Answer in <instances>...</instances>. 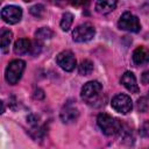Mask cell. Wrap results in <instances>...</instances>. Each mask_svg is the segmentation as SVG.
<instances>
[{"label": "cell", "mask_w": 149, "mask_h": 149, "mask_svg": "<svg viewBox=\"0 0 149 149\" xmlns=\"http://www.w3.org/2000/svg\"><path fill=\"white\" fill-rule=\"evenodd\" d=\"M81 99L90 106H99L101 105V98H102V86L99 81L92 80L87 81L80 91Z\"/></svg>", "instance_id": "6da1fadb"}, {"label": "cell", "mask_w": 149, "mask_h": 149, "mask_svg": "<svg viewBox=\"0 0 149 149\" xmlns=\"http://www.w3.org/2000/svg\"><path fill=\"white\" fill-rule=\"evenodd\" d=\"M97 122L102 133L106 135H114L121 130L120 121L107 113H100L97 118Z\"/></svg>", "instance_id": "7a4b0ae2"}, {"label": "cell", "mask_w": 149, "mask_h": 149, "mask_svg": "<svg viewBox=\"0 0 149 149\" xmlns=\"http://www.w3.org/2000/svg\"><path fill=\"white\" fill-rule=\"evenodd\" d=\"M24 69H26V63L22 59L12 61L6 68V72H5L6 81L10 85H15L21 79Z\"/></svg>", "instance_id": "3957f363"}, {"label": "cell", "mask_w": 149, "mask_h": 149, "mask_svg": "<svg viewBox=\"0 0 149 149\" xmlns=\"http://www.w3.org/2000/svg\"><path fill=\"white\" fill-rule=\"evenodd\" d=\"M118 27L122 30H127L132 33H137L141 29V24H140L137 16H135L130 12H125L120 16L118 21Z\"/></svg>", "instance_id": "277c9868"}, {"label": "cell", "mask_w": 149, "mask_h": 149, "mask_svg": "<svg viewBox=\"0 0 149 149\" xmlns=\"http://www.w3.org/2000/svg\"><path fill=\"white\" fill-rule=\"evenodd\" d=\"M95 35V29L92 24L90 23H84L79 24L78 27L74 28L72 31V38L74 42H87L92 40Z\"/></svg>", "instance_id": "5b68a950"}, {"label": "cell", "mask_w": 149, "mask_h": 149, "mask_svg": "<svg viewBox=\"0 0 149 149\" xmlns=\"http://www.w3.org/2000/svg\"><path fill=\"white\" fill-rule=\"evenodd\" d=\"M111 104H112V107L116 112H119L121 114H127L133 108V102H132L130 97L127 95V94H123V93L116 94L112 99V102Z\"/></svg>", "instance_id": "8992f818"}, {"label": "cell", "mask_w": 149, "mask_h": 149, "mask_svg": "<svg viewBox=\"0 0 149 149\" xmlns=\"http://www.w3.org/2000/svg\"><path fill=\"white\" fill-rule=\"evenodd\" d=\"M56 62H57V64L59 65L61 69H63L64 71H68V72L72 71L76 68V63H77L76 58H74V55L70 50L61 51L56 57Z\"/></svg>", "instance_id": "52a82bcc"}, {"label": "cell", "mask_w": 149, "mask_h": 149, "mask_svg": "<svg viewBox=\"0 0 149 149\" xmlns=\"http://www.w3.org/2000/svg\"><path fill=\"white\" fill-rule=\"evenodd\" d=\"M1 17L5 22H7L9 24H15V23L20 22L21 17H22V9L14 5L6 6L1 10Z\"/></svg>", "instance_id": "ba28073f"}, {"label": "cell", "mask_w": 149, "mask_h": 149, "mask_svg": "<svg viewBox=\"0 0 149 149\" xmlns=\"http://www.w3.org/2000/svg\"><path fill=\"white\" fill-rule=\"evenodd\" d=\"M59 116H61V120L64 122V123H71V122H74L78 116H79V112H78V108L68 102L64 105V107L61 109V113H59Z\"/></svg>", "instance_id": "9c48e42d"}, {"label": "cell", "mask_w": 149, "mask_h": 149, "mask_svg": "<svg viewBox=\"0 0 149 149\" xmlns=\"http://www.w3.org/2000/svg\"><path fill=\"white\" fill-rule=\"evenodd\" d=\"M121 84L128 91H130L132 93H137L140 91L139 85H137V81H136V78H135L134 73L130 72V71H127V72H125L122 74V77H121Z\"/></svg>", "instance_id": "30bf717a"}, {"label": "cell", "mask_w": 149, "mask_h": 149, "mask_svg": "<svg viewBox=\"0 0 149 149\" xmlns=\"http://www.w3.org/2000/svg\"><path fill=\"white\" fill-rule=\"evenodd\" d=\"M133 62L136 65H146L149 63V49L146 47H137L133 52Z\"/></svg>", "instance_id": "8fae6325"}, {"label": "cell", "mask_w": 149, "mask_h": 149, "mask_svg": "<svg viewBox=\"0 0 149 149\" xmlns=\"http://www.w3.org/2000/svg\"><path fill=\"white\" fill-rule=\"evenodd\" d=\"M116 1L111 0H104V1H97L95 2V10L100 14H108L116 7Z\"/></svg>", "instance_id": "7c38bea8"}, {"label": "cell", "mask_w": 149, "mask_h": 149, "mask_svg": "<svg viewBox=\"0 0 149 149\" xmlns=\"http://www.w3.org/2000/svg\"><path fill=\"white\" fill-rule=\"evenodd\" d=\"M31 50V42L28 38H20L14 43V52L16 55H23Z\"/></svg>", "instance_id": "4fadbf2b"}, {"label": "cell", "mask_w": 149, "mask_h": 149, "mask_svg": "<svg viewBox=\"0 0 149 149\" xmlns=\"http://www.w3.org/2000/svg\"><path fill=\"white\" fill-rule=\"evenodd\" d=\"M13 38V33L9 29L2 28L1 29V51L6 54L9 49V44Z\"/></svg>", "instance_id": "5bb4252c"}, {"label": "cell", "mask_w": 149, "mask_h": 149, "mask_svg": "<svg viewBox=\"0 0 149 149\" xmlns=\"http://www.w3.org/2000/svg\"><path fill=\"white\" fill-rule=\"evenodd\" d=\"M78 71H79V74H81V76H88V74H91L92 71H93V63L90 59L81 61V63L79 64Z\"/></svg>", "instance_id": "9a60e30c"}, {"label": "cell", "mask_w": 149, "mask_h": 149, "mask_svg": "<svg viewBox=\"0 0 149 149\" xmlns=\"http://www.w3.org/2000/svg\"><path fill=\"white\" fill-rule=\"evenodd\" d=\"M54 36V31L48 27H42L35 33L36 40H49Z\"/></svg>", "instance_id": "2e32d148"}, {"label": "cell", "mask_w": 149, "mask_h": 149, "mask_svg": "<svg viewBox=\"0 0 149 149\" xmlns=\"http://www.w3.org/2000/svg\"><path fill=\"white\" fill-rule=\"evenodd\" d=\"M72 22H73V15L71 13H69V12L64 13L63 16H62V20H61V28H62V30L68 31L70 29Z\"/></svg>", "instance_id": "e0dca14e"}, {"label": "cell", "mask_w": 149, "mask_h": 149, "mask_svg": "<svg viewBox=\"0 0 149 149\" xmlns=\"http://www.w3.org/2000/svg\"><path fill=\"white\" fill-rule=\"evenodd\" d=\"M137 109L140 112H147L149 109V98L141 97L137 100Z\"/></svg>", "instance_id": "ac0fdd59"}, {"label": "cell", "mask_w": 149, "mask_h": 149, "mask_svg": "<svg viewBox=\"0 0 149 149\" xmlns=\"http://www.w3.org/2000/svg\"><path fill=\"white\" fill-rule=\"evenodd\" d=\"M30 14L34 15L35 17H41L43 14H44V6L43 5H34L31 8H30Z\"/></svg>", "instance_id": "d6986e66"}, {"label": "cell", "mask_w": 149, "mask_h": 149, "mask_svg": "<svg viewBox=\"0 0 149 149\" xmlns=\"http://www.w3.org/2000/svg\"><path fill=\"white\" fill-rule=\"evenodd\" d=\"M140 134L144 137H149V121H146L141 128H140Z\"/></svg>", "instance_id": "ffe728a7"}, {"label": "cell", "mask_w": 149, "mask_h": 149, "mask_svg": "<svg viewBox=\"0 0 149 149\" xmlns=\"http://www.w3.org/2000/svg\"><path fill=\"white\" fill-rule=\"evenodd\" d=\"M41 47H42V44L41 43H38V42H35L34 44H33V47H31V54L33 55H38L40 54V51H41Z\"/></svg>", "instance_id": "44dd1931"}, {"label": "cell", "mask_w": 149, "mask_h": 149, "mask_svg": "<svg viewBox=\"0 0 149 149\" xmlns=\"http://www.w3.org/2000/svg\"><path fill=\"white\" fill-rule=\"evenodd\" d=\"M141 80H142L143 84H149V70H148V71H144V72L142 73Z\"/></svg>", "instance_id": "7402d4cb"}, {"label": "cell", "mask_w": 149, "mask_h": 149, "mask_svg": "<svg viewBox=\"0 0 149 149\" xmlns=\"http://www.w3.org/2000/svg\"><path fill=\"white\" fill-rule=\"evenodd\" d=\"M148 98H149V94H148Z\"/></svg>", "instance_id": "603a6c76"}]
</instances>
